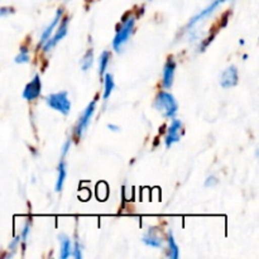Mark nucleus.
<instances>
[{
	"mask_svg": "<svg viewBox=\"0 0 259 259\" xmlns=\"http://www.w3.org/2000/svg\"><path fill=\"white\" fill-rule=\"evenodd\" d=\"M154 108L163 115V118L174 119L179 111V104L174 95L167 91H162L156 96L154 100Z\"/></svg>",
	"mask_w": 259,
	"mask_h": 259,
	"instance_id": "obj_1",
	"label": "nucleus"
},
{
	"mask_svg": "<svg viewBox=\"0 0 259 259\" xmlns=\"http://www.w3.org/2000/svg\"><path fill=\"white\" fill-rule=\"evenodd\" d=\"M48 106L53 110L60 111L62 115H68L71 110V101L68 99V94L66 91H60V93L51 94L46 99Z\"/></svg>",
	"mask_w": 259,
	"mask_h": 259,
	"instance_id": "obj_2",
	"label": "nucleus"
},
{
	"mask_svg": "<svg viewBox=\"0 0 259 259\" xmlns=\"http://www.w3.org/2000/svg\"><path fill=\"white\" fill-rule=\"evenodd\" d=\"M134 24H136V19L134 18H125L123 25L119 27L118 32H116L115 37L113 39V48L116 52H120L121 47L125 45L126 40L129 39V37L132 35L134 29Z\"/></svg>",
	"mask_w": 259,
	"mask_h": 259,
	"instance_id": "obj_3",
	"label": "nucleus"
},
{
	"mask_svg": "<svg viewBox=\"0 0 259 259\" xmlns=\"http://www.w3.org/2000/svg\"><path fill=\"white\" fill-rule=\"evenodd\" d=\"M40 91H42V82H40V77L39 75H35L34 77H33L32 81H29V82L25 85L24 90H23V99H25V100H35L37 98H39L40 95Z\"/></svg>",
	"mask_w": 259,
	"mask_h": 259,
	"instance_id": "obj_4",
	"label": "nucleus"
},
{
	"mask_svg": "<svg viewBox=\"0 0 259 259\" xmlns=\"http://www.w3.org/2000/svg\"><path fill=\"white\" fill-rule=\"evenodd\" d=\"M182 133H184V128H182L181 120L174 119L171 125H169L168 132H167L166 139H164V144H166L167 148H169L174 143H177L181 139Z\"/></svg>",
	"mask_w": 259,
	"mask_h": 259,
	"instance_id": "obj_5",
	"label": "nucleus"
},
{
	"mask_svg": "<svg viewBox=\"0 0 259 259\" xmlns=\"http://www.w3.org/2000/svg\"><path fill=\"white\" fill-rule=\"evenodd\" d=\"M67 27H68V18H65L63 22L60 24V27H58L57 32L55 33V35H53V37H50V39L43 45V51H45V52H50L52 48L56 47V45H57L60 40H62L63 38L67 35V29H68Z\"/></svg>",
	"mask_w": 259,
	"mask_h": 259,
	"instance_id": "obj_6",
	"label": "nucleus"
},
{
	"mask_svg": "<svg viewBox=\"0 0 259 259\" xmlns=\"http://www.w3.org/2000/svg\"><path fill=\"white\" fill-rule=\"evenodd\" d=\"M95 106H96L95 101H91V103L88 105V108L85 109V111H83L82 115H81L80 120H78L77 125H76V129H75L76 137H81L82 136L83 131L88 129L89 124H90L91 121V118H93L94 111H95Z\"/></svg>",
	"mask_w": 259,
	"mask_h": 259,
	"instance_id": "obj_7",
	"label": "nucleus"
},
{
	"mask_svg": "<svg viewBox=\"0 0 259 259\" xmlns=\"http://www.w3.org/2000/svg\"><path fill=\"white\" fill-rule=\"evenodd\" d=\"M176 67H177L176 61H175L172 57H169L168 60H167L166 65H164V68H163V78H162V86H163L164 89H169L172 86V83H174Z\"/></svg>",
	"mask_w": 259,
	"mask_h": 259,
	"instance_id": "obj_8",
	"label": "nucleus"
},
{
	"mask_svg": "<svg viewBox=\"0 0 259 259\" xmlns=\"http://www.w3.org/2000/svg\"><path fill=\"white\" fill-rule=\"evenodd\" d=\"M238 78L239 77H238L237 67L235 66H230V67H228L223 72L222 78H220V85L224 89L233 88V86H235L238 83Z\"/></svg>",
	"mask_w": 259,
	"mask_h": 259,
	"instance_id": "obj_9",
	"label": "nucleus"
},
{
	"mask_svg": "<svg viewBox=\"0 0 259 259\" xmlns=\"http://www.w3.org/2000/svg\"><path fill=\"white\" fill-rule=\"evenodd\" d=\"M62 13H63L62 9H58L57 13H56L55 19H53L52 22H51V24L48 25V27L46 28L45 30H43L42 35H40V40H39V45L40 46H43L46 42H47L48 39H50V37H51V35H52L53 30H55V28L58 25V23H60L61 18H62Z\"/></svg>",
	"mask_w": 259,
	"mask_h": 259,
	"instance_id": "obj_10",
	"label": "nucleus"
},
{
	"mask_svg": "<svg viewBox=\"0 0 259 259\" xmlns=\"http://www.w3.org/2000/svg\"><path fill=\"white\" fill-rule=\"evenodd\" d=\"M57 172H58V176H57V182H56V191L60 192L62 191L63 189V185H65L66 181V177H67V166H66V162H65V157H62L57 166Z\"/></svg>",
	"mask_w": 259,
	"mask_h": 259,
	"instance_id": "obj_11",
	"label": "nucleus"
},
{
	"mask_svg": "<svg viewBox=\"0 0 259 259\" xmlns=\"http://www.w3.org/2000/svg\"><path fill=\"white\" fill-rule=\"evenodd\" d=\"M60 243H61L60 257L62 259H67L71 254H72V244H71V240L68 239V237L61 234L60 235Z\"/></svg>",
	"mask_w": 259,
	"mask_h": 259,
	"instance_id": "obj_12",
	"label": "nucleus"
},
{
	"mask_svg": "<svg viewBox=\"0 0 259 259\" xmlns=\"http://www.w3.org/2000/svg\"><path fill=\"white\" fill-rule=\"evenodd\" d=\"M104 94H103V99L104 100H108L110 98L111 93H113L114 88H115V82H114V78L110 73H106L104 75Z\"/></svg>",
	"mask_w": 259,
	"mask_h": 259,
	"instance_id": "obj_13",
	"label": "nucleus"
},
{
	"mask_svg": "<svg viewBox=\"0 0 259 259\" xmlns=\"http://www.w3.org/2000/svg\"><path fill=\"white\" fill-rule=\"evenodd\" d=\"M219 4H220V3L218 2V0H215V2L212 3L211 5H210V7H207L206 9H204V10H202V12L200 13V14H197L196 17H195V18H192V19H191V22H190V25L195 24V23H196V22H199V20H201V19H204V18L209 17V15L211 14V13L214 12L215 9H217V8H218V5H219Z\"/></svg>",
	"mask_w": 259,
	"mask_h": 259,
	"instance_id": "obj_14",
	"label": "nucleus"
},
{
	"mask_svg": "<svg viewBox=\"0 0 259 259\" xmlns=\"http://www.w3.org/2000/svg\"><path fill=\"white\" fill-rule=\"evenodd\" d=\"M168 257L172 258V259H177L180 257V249H179V245L176 244V242H175V238H174V234H172L171 232H169L168 234Z\"/></svg>",
	"mask_w": 259,
	"mask_h": 259,
	"instance_id": "obj_15",
	"label": "nucleus"
},
{
	"mask_svg": "<svg viewBox=\"0 0 259 259\" xmlns=\"http://www.w3.org/2000/svg\"><path fill=\"white\" fill-rule=\"evenodd\" d=\"M143 243L148 247L152 248H161L162 247V239L157 235H154L153 233H149V234L144 235L143 237Z\"/></svg>",
	"mask_w": 259,
	"mask_h": 259,
	"instance_id": "obj_16",
	"label": "nucleus"
},
{
	"mask_svg": "<svg viewBox=\"0 0 259 259\" xmlns=\"http://www.w3.org/2000/svg\"><path fill=\"white\" fill-rule=\"evenodd\" d=\"M109 61H110V53L108 51H104L101 53L100 58H99V72H100V76L105 75L106 70H108Z\"/></svg>",
	"mask_w": 259,
	"mask_h": 259,
	"instance_id": "obj_17",
	"label": "nucleus"
},
{
	"mask_svg": "<svg viewBox=\"0 0 259 259\" xmlns=\"http://www.w3.org/2000/svg\"><path fill=\"white\" fill-rule=\"evenodd\" d=\"M93 62H94L93 51H89V52L85 55V57L82 58V61H81V67H82L83 71L89 70V68L93 66Z\"/></svg>",
	"mask_w": 259,
	"mask_h": 259,
	"instance_id": "obj_18",
	"label": "nucleus"
},
{
	"mask_svg": "<svg viewBox=\"0 0 259 259\" xmlns=\"http://www.w3.org/2000/svg\"><path fill=\"white\" fill-rule=\"evenodd\" d=\"M15 62L17 63H25V62H29V55H28V48L23 47L20 50V52L15 56Z\"/></svg>",
	"mask_w": 259,
	"mask_h": 259,
	"instance_id": "obj_19",
	"label": "nucleus"
},
{
	"mask_svg": "<svg viewBox=\"0 0 259 259\" xmlns=\"http://www.w3.org/2000/svg\"><path fill=\"white\" fill-rule=\"evenodd\" d=\"M14 13V9L10 7H2L0 8V18H4L8 17V15L13 14Z\"/></svg>",
	"mask_w": 259,
	"mask_h": 259,
	"instance_id": "obj_20",
	"label": "nucleus"
},
{
	"mask_svg": "<svg viewBox=\"0 0 259 259\" xmlns=\"http://www.w3.org/2000/svg\"><path fill=\"white\" fill-rule=\"evenodd\" d=\"M29 227H30V224H29V223H25L24 228H23V233H22V235H20V238H22L23 243H25V242H27L28 234H29Z\"/></svg>",
	"mask_w": 259,
	"mask_h": 259,
	"instance_id": "obj_21",
	"label": "nucleus"
},
{
	"mask_svg": "<svg viewBox=\"0 0 259 259\" xmlns=\"http://www.w3.org/2000/svg\"><path fill=\"white\" fill-rule=\"evenodd\" d=\"M73 257L80 259L82 257V254H81V247H80V243L76 242L75 243V249H73Z\"/></svg>",
	"mask_w": 259,
	"mask_h": 259,
	"instance_id": "obj_22",
	"label": "nucleus"
},
{
	"mask_svg": "<svg viewBox=\"0 0 259 259\" xmlns=\"http://www.w3.org/2000/svg\"><path fill=\"white\" fill-rule=\"evenodd\" d=\"M19 242H20V237H17V238H14V240H13L12 243H10L9 249L12 250V253L15 252V249H17V247H18V244H19Z\"/></svg>",
	"mask_w": 259,
	"mask_h": 259,
	"instance_id": "obj_23",
	"label": "nucleus"
},
{
	"mask_svg": "<svg viewBox=\"0 0 259 259\" xmlns=\"http://www.w3.org/2000/svg\"><path fill=\"white\" fill-rule=\"evenodd\" d=\"M217 184H218L217 177L211 176V177H209V179L206 180V182H205V186H206V187H212V186H215V185H217Z\"/></svg>",
	"mask_w": 259,
	"mask_h": 259,
	"instance_id": "obj_24",
	"label": "nucleus"
},
{
	"mask_svg": "<svg viewBox=\"0 0 259 259\" xmlns=\"http://www.w3.org/2000/svg\"><path fill=\"white\" fill-rule=\"evenodd\" d=\"M109 129H110V131H119V128L118 126H115V125H113V124H109Z\"/></svg>",
	"mask_w": 259,
	"mask_h": 259,
	"instance_id": "obj_25",
	"label": "nucleus"
},
{
	"mask_svg": "<svg viewBox=\"0 0 259 259\" xmlns=\"http://www.w3.org/2000/svg\"><path fill=\"white\" fill-rule=\"evenodd\" d=\"M218 2H219V3H220V4H222V3H224V2H225V0H218Z\"/></svg>",
	"mask_w": 259,
	"mask_h": 259,
	"instance_id": "obj_26",
	"label": "nucleus"
}]
</instances>
